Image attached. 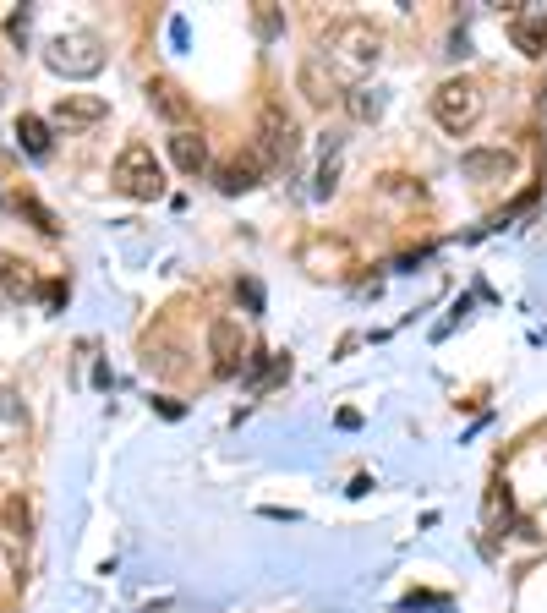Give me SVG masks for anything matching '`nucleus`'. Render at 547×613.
<instances>
[{
    "label": "nucleus",
    "instance_id": "nucleus-10",
    "mask_svg": "<svg viewBox=\"0 0 547 613\" xmlns=\"http://www.w3.org/2000/svg\"><path fill=\"white\" fill-rule=\"evenodd\" d=\"M148 104H154V115H165L176 132H186V121H192V99H186L170 77H148Z\"/></svg>",
    "mask_w": 547,
    "mask_h": 613
},
{
    "label": "nucleus",
    "instance_id": "nucleus-19",
    "mask_svg": "<svg viewBox=\"0 0 547 613\" xmlns=\"http://www.w3.org/2000/svg\"><path fill=\"white\" fill-rule=\"evenodd\" d=\"M0 280H6V291H11V296H22V291H28V274H22V263H11V258L0 263Z\"/></svg>",
    "mask_w": 547,
    "mask_h": 613
},
{
    "label": "nucleus",
    "instance_id": "nucleus-12",
    "mask_svg": "<svg viewBox=\"0 0 547 613\" xmlns=\"http://www.w3.org/2000/svg\"><path fill=\"white\" fill-rule=\"evenodd\" d=\"M170 159H176L181 176H203V170H208V143L192 132V126H186V132L170 137Z\"/></svg>",
    "mask_w": 547,
    "mask_h": 613
},
{
    "label": "nucleus",
    "instance_id": "nucleus-21",
    "mask_svg": "<svg viewBox=\"0 0 547 613\" xmlns=\"http://www.w3.org/2000/svg\"><path fill=\"white\" fill-rule=\"evenodd\" d=\"M66 302V280H50L44 285V307H61Z\"/></svg>",
    "mask_w": 547,
    "mask_h": 613
},
{
    "label": "nucleus",
    "instance_id": "nucleus-18",
    "mask_svg": "<svg viewBox=\"0 0 547 613\" xmlns=\"http://www.w3.org/2000/svg\"><path fill=\"white\" fill-rule=\"evenodd\" d=\"M6 520H11V531H17L22 542H28V526H33V515H28V504L22 499H6Z\"/></svg>",
    "mask_w": 547,
    "mask_h": 613
},
{
    "label": "nucleus",
    "instance_id": "nucleus-6",
    "mask_svg": "<svg viewBox=\"0 0 547 613\" xmlns=\"http://www.w3.org/2000/svg\"><path fill=\"white\" fill-rule=\"evenodd\" d=\"M208 351H214V373L219 378H236L247 367V340H241V323L236 318H214L208 329Z\"/></svg>",
    "mask_w": 547,
    "mask_h": 613
},
{
    "label": "nucleus",
    "instance_id": "nucleus-15",
    "mask_svg": "<svg viewBox=\"0 0 547 613\" xmlns=\"http://www.w3.org/2000/svg\"><path fill=\"white\" fill-rule=\"evenodd\" d=\"M285 373H290V356H269V351H252L247 356V384L252 389L274 384V378H285Z\"/></svg>",
    "mask_w": 547,
    "mask_h": 613
},
{
    "label": "nucleus",
    "instance_id": "nucleus-4",
    "mask_svg": "<svg viewBox=\"0 0 547 613\" xmlns=\"http://www.w3.org/2000/svg\"><path fill=\"white\" fill-rule=\"evenodd\" d=\"M44 66H50V72H61V77H93L104 66L99 33H61V39H50Z\"/></svg>",
    "mask_w": 547,
    "mask_h": 613
},
{
    "label": "nucleus",
    "instance_id": "nucleus-14",
    "mask_svg": "<svg viewBox=\"0 0 547 613\" xmlns=\"http://www.w3.org/2000/svg\"><path fill=\"white\" fill-rule=\"evenodd\" d=\"M17 143H22V154L50 159V121H44V115H33V110H22L17 115Z\"/></svg>",
    "mask_w": 547,
    "mask_h": 613
},
{
    "label": "nucleus",
    "instance_id": "nucleus-9",
    "mask_svg": "<svg viewBox=\"0 0 547 613\" xmlns=\"http://www.w3.org/2000/svg\"><path fill=\"white\" fill-rule=\"evenodd\" d=\"M460 170L471 181H504V176H515V154L509 148H465Z\"/></svg>",
    "mask_w": 547,
    "mask_h": 613
},
{
    "label": "nucleus",
    "instance_id": "nucleus-22",
    "mask_svg": "<svg viewBox=\"0 0 547 613\" xmlns=\"http://www.w3.org/2000/svg\"><path fill=\"white\" fill-rule=\"evenodd\" d=\"M241 296H247V307H252V312H263V291H258V280H241Z\"/></svg>",
    "mask_w": 547,
    "mask_h": 613
},
{
    "label": "nucleus",
    "instance_id": "nucleus-16",
    "mask_svg": "<svg viewBox=\"0 0 547 613\" xmlns=\"http://www.w3.org/2000/svg\"><path fill=\"white\" fill-rule=\"evenodd\" d=\"M345 110H351L356 121H378V115H383V94H378V88H351V94H345Z\"/></svg>",
    "mask_w": 547,
    "mask_h": 613
},
{
    "label": "nucleus",
    "instance_id": "nucleus-13",
    "mask_svg": "<svg viewBox=\"0 0 547 613\" xmlns=\"http://www.w3.org/2000/svg\"><path fill=\"white\" fill-rule=\"evenodd\" d=\"M509 39L526 55H547V17H520V11L509 6Z\"/></svg>",
    "mask_w": 547,
    "mask_h": 613
},
{
    "label": "nucleus",
    "instance_id": "nucleus-2",
    "mask_svg": "<svg viewBox=\"0 0 547 613\" xmlns=\"http://www.w3.org/2000/svg\"><path fill=\"white\" fill-rule=\"evenodd\" d=\"M115 187H121L126 198H137V203H154L159 192H165V170H159L154 148L126 143L121 154H115Z\"/></svg>",
    "mask_w": 547,
    "mask_h": 613
},
{
    "label": "nucleus",
    "instance_id": "nucleus-8",
    "mask_svg": "<svg viewBox=\"0 0 547 613\" xmlns=\"http://www.w3.org/2000/svg\"><path fill=\"white\" fill-rule=\"evenodd\" d=\"M263 165H269V159L258 154V148H247V154H230L225 165H219V192H230V198H236V192H252L263 181Z\"/></svg>",
    "mask_w": 547,
    "mask_h": 613
},
{
    "label": "nucleus",
    "instance_id": "nucleus-5",
    "mask_svg": "<svg viewBox=\"0 0 547 613\" xmlns=\"http://www.w3.org/2000/svg\"><path fill=\"white\" fill-rule=\"evenodd\" d=\"M258 154L269 159V165H290L296 159V148H301V132H296V121H290V110L279 99H263V110H258Z\"/></svg>",
    "mask_w": 547,
    "mask_h": 613
},
{
    "label": "nucleus",
    "instance_id": "nucleus-1",
    "mask_svg": "<svg viewBox=\"0 0 547 613\" xmlns=\"http://www.w3.org/2000/svg\"><path fill=\"white\" fill-rule=\"evenodd\" d=\"M323 61H329L334 77H345V83H356V77H367L372 66L383 61V39L378 28L362 17H340L329 22V33H323Z\"/></svg>",
    "mask_w": 547,
    "mask_h": 613
},
{
    "label": "nucleus",
    "instance_id": "nucleus-20",
    "mask_svg": "<svg viewBox=\"0 0 547 613\" xmlns=\"http://www.w3.org/2000/svg\"><path fill=\"white\" fill-rule=\"evenodd\" d=\"M334 176H340V165L329 159V165L318 170V198H329V192H334Z\"/></svg>",
    "mask_w": 547,
    "mask_h": 613
},
{
    "label": "nucleus",
    "instance_id": "nucleus-3",
    "mask_svg": "<svg viewBox=\"0 0 547 613\" xmlns=\"http://www.w3.org/2000/svg\"><path fill=\"white\" fill-rule=\"evenodd\" d=\"M476 115H482V88L471 83V77H449V83H438L433 94V121L444 126V132H465V126H476Z\"/></svg>",
    "mask_w": 547,
    "mask_h": 613
},
{
    "label": "nucleus",
    "instance_id": "nucleus-17",
    "mask_svg": "<svg viewBox=\"0 0 547 613\" xmlns=\"http://www.w3.org/2000/svg\"><path fill=\"white\" fill-rule=\"evenodd\" d=\"M17 208H22V214H28L33 225L44 230V236H61V225H55V214H50V208H44L39 198H17Z\"/></svg>",
    "mask_w": 547,
    "mask_h": 613
},
{
    "label": "nucleus",
    "instance_id": "nucleus-7",
    "mask_svg": "<svg viewBox=\"0 0 547 613\" xmlns=\"http://www.w3.org/2000/svg\"><path fill=\"white\" fill-rule=\"evenodd\" d=\"M104 115H110V104H104L99 94H61L55 99V126H66V132H83V126H99Z\"/></svg>",
    "mask_w": 547,
    "mask_h": 613
},
{
    "label": "nucleus",
    "instance_id": "nucleus-11",
    "mask_svg": "<svg viewBox=\"0 0 547 613\" xmlns=\"http://www.w3.org/2000/svg\"><path fill=\"white\" fill-rule=\"evenodd\" d=\"M301 94H307L312 104H334V99H340V77L329 72L323 55H307V61H301Z\"/></svg>",
    "mask_w": 547,
    "mask_h": 613
}]
</instances>
